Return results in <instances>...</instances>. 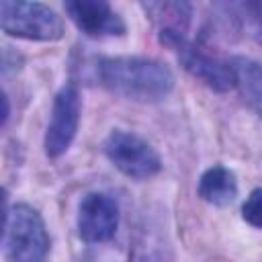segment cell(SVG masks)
<instances>
[{"label":"cell","mask_w":262,"mask_h":262,"mask_svg":"<svg viewBox=\"0 0 262 262\" xmlns=\"http://www.w3.org/2000/svg\"><path fill=\"white\" fill-rule=\"evenodd\" d=\"M96 74L100 84L125 98L154 102L168 96L174 88L172 70L151 57L119 55L98 59Z\"/></svg>","instance_id":"obj_1"},{"label":"cell","mask_w":262,"mask_h":262,"mask_svg":"<svg viewBox=\"0 0 262 262\" xmlns=\"http://www.w3.org/2000/svg\"><path fill=\"white\" fill-rule=\"evenodd\" d=\"M49 252V233L43 217L31 205L4 209V254L8 262H43Z\"/></svg>","instance_id":"obj_2"},{"label":"cell","mask_w":262,"mask_h":262,"mask_svg":"<svg viewBox=\"0 0 262 262\" xmlns=\"http://www.w3.org/2000/svg\"><path fill=\"white\" fill-rule=\"evenodd\" d=\"M0 27L10 37L31 41H57L63 37L61 16L41 2L2 0Z\"/></svg>","instance_id":"obj_3"},{"label":"cell","mask_w":262,"mask_h":262,"mask_svg":"<svg viewBox=\"0 0 262 262\" xmlns=\"http://www.w3.org/2000/svg\"><path fill=\"white\" fill-rule=\"evenodd\" d=\"M160 41L164 45H168L178 55L182 66L194 78L205 82L209 88H213L217 92H227V90H231L235 86L231 61H223V59H217V57L201 51L190 41H186L180 31H176V29H162L160 31Z\"/></svg>","instance_id":"obj_4"},{"label":"cell","mask_w":262,"mask_h":262,"mask_svg":"<svg viewBox=\"0 0 262 262\" xmlns=\"http://www.w3.org/2000/svg\"><path fill=\"white\" fill-rule=\"evenodd\" d=\"M102 149L117 170H121L125 176L135 180L151 178L162 168L160 156L151 147V143H147L143 137L131 131L115 129L104 139Z\"/></svg>","instance_id":"obj_5"},{"label":"cell","mask_w":262,"mask_h":262,"mask_svg":"<svg viewBox=\"0 0 262 262\" xmlns=\"http://www.w3.org/2000/svg\"><path fill=\"white\" fill-rule=\"evenodd\" d=\"M80 108L82 104H80V94L76 86L68 84L55 94L51 119L43 139L45 154L49 158H59L72 145L80 125Z\"/></svg>","instance_id":"obj_6"},{"label":"cell","mask_w":262,"mask_h":262,"mask_svg":"<svg viewBox=\"0 0 262 262\" xmlns=\"http://www.w3.org/2000/svg\"><path fill=\"white\" fill-rule=\"evenodd\" d=\"M119 227L117 203L100 192L86 194L78 209V231L84 242L100 244L108 242Z\"/></svg>","instance_id":"obj_7"},{"label":"cell","mask_w":262,"mask_h":262,"mask_svg":"<svg viewBox=\"0 0 262 262\" xmlns=\"http://www.w3.org/2000/svg\"><path fill=\"white\" fill-rule=\"evenodd\" d=\"M66 12L72 23L88 37L123 35L125 23L104 0H72L66 2Z\"/></svg>","instance_id":"obj_8"},{"label":"cell","mask_w":262,"mask_h":262,"mask_svg":"<svg viewBox=\"0 0 262 262\" xmlns=\"http://www.w3.org/2000/svg\"><path fill=\"white\" fill-rule=\"evenodd\" d=\"M231 70L239 96L256 115L262 117V66L248 57H233Z\"/></svg>","instance_id":"obj_9"},{"label":"cell","mask_w":262,"mask_h":262,"mask_svg":"<svg viewBox=\"0 0 262 262\" xmlns=\"http://www.w3.org/2000/svg\"><path fill=\"white\" fill-rule=\"evenodd\" d=\"M199 194L203 201L225 207L237 196V180L235 174L223 166H213L209 168L201 180H199Z\"/></svg>","instance_id":"obj_10"},{"label":"cell","mask_w":262,"mask_h":262,"mask_svg":"<svg viewBox=\"0 0 262 262\" xmlns=\"http://www.w3.org/2000/svg\"><path fill=\"white\" fill-rule=\"evenodd\" d=\"M242 217L250 225L262 227V188H256L250 192V196L242 205Z\"/></svg>","instance_id":"obj_11"}]
</instances>
